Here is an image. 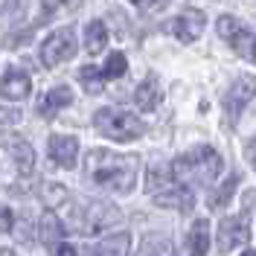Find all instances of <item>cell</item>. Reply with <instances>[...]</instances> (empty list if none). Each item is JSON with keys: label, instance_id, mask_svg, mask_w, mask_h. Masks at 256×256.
I'll use <instances>...</instances> for the list:
<instances>
[{"label": "cell", "instance_id": "obj_1", "mask_svg": "<svg viewBox=\"0 0 256 256\" xmlns=\"http://www.w3.org/2000/svg\"><path fill=\"white\" fill-rule=\"evenodd\" d=\"M84 169L90 180H96L102 190H111L116 195H128L137 184V158L134 154H114L108 148H90L84 154Z\"/></svg>", "mask_w": 256, "mask_h": 256}, {"label": "cell", "instance_id": "obj_18", "mask_svg": "<svg viewBox=\"0 0 256 256\" xmlns=\"http://www.w3.org/2000/svg\"><path fill=\"white\" fill-rule=\"evenodd\" d=\"M105 47H108V30H105V24L102 20H90L84 26V50L90 56H99Z\"/></svg>", "mask_w": 256, "mask_h": 256}, {"label": "cell", "instance_id": "obj_13", "mask_svg": "<svg viewBox=\"0 0 256 256\" xmlns=\"http://www.w3.org/2000/svg\"><path fill=\"white\" fill-rule=\"evenodd\" d=\"M6 154L12 160V166L18 169V178H30L32 169H35V152L30 148V143L24 140H12L6 146Z\"/></svg>", "mask_w": 256, "mask_h": 256}, {"label": "cell", "instance_id": "obj_15", "mask_svg": "<svg viewBox=\"0 0 256 256\" xmlns=\"http://www.w3.org/2000/svg\"><path fill=\"white\" fill-rule=\"evenodd\" d=\"M70 102H73V90H70V88H64V84H58V88H52V90L44 94L41 105H38V111L44 114V116H56V114L64 111Z\"/></svg>", "mask_w": 256, "mask_h": 256}, {"label": "cell", "instance_id": "obj_24", "mask_svg": "<svg viewBox=\"0 0 256 256\" xmlns=\"http://www.w3.org/2000/svg\"><path fill=\"white\" fill-rule=\"evenodd\" d=\"M236 184H239V178H227V180H224V186L216 192V198H210V207H212V210L224 207V204L233 198V190H236Z\"/></svg>", "mask_w": 256, "mask_h": 256}, {"label": "cell", "instance_id": "obj_2", "mask_svg": "<svg viewBox=\"0 0 256 256\" xmlns=\"http://www.w3.org/2000/svg\"><path fill=\"white\" fill-rule=\"evenodd\" d=\"M224 160L212 146H195L186 154L172 160L169 172L186 186H212L222 178Z\"/></svg>", "mask_w": 256, "mask_h": 256}, {"label": "cell", "instance_id": "obj_4", "mask_svg": "<svg viewBox=\"0 0 256 256\" xmlns=\"http://www.w3.org/2000/svg\"><path fill=\"white\" fill-rule=\"evenodd\" d=\"M94 126H96L99 134H105L108 140H116V143H131V140H140L146 134L143 122H140L131 111L120 108V105H108V108L96 111Z\"/></svg>", "mask_w": 256, "mask_h": 256}, {"label": "cell", "instance_id": "obj_30", "mask_svg": "<svg viewBox=\"0 0 256 256\" xmlns=\"http://www.w3.org/2000/svg\"><path fill=\"white\" fill-rule=\"evenodd\" d=\"M128 3H134V6H140V9H152V6H158L160 0H128Z\"/></svg>", "mask_w": 256, "mask_h": 256}, {"label": "cell", "instance_id": "obj_6", "mask_svg": "<svg viewBox=\"0 0 256 256\" xmlns=\"http://www.w3.org/2000/svg\"><path fill=\"white\" fill-rule=\"evenodd\" d=\"M73 52H76V32L70 30V26H62V30L50 32L47 38H44V44H41V50H38L44 67H58Z\"/></svg>", "mask_w": 256, "mask_h": 256}, {"label": "cell", "instance_id": "obj_5", "mask_svg": "<svg viewBox=\"0 0 256 256\" xmlns=\"http://www.w3.org/2000/svg\"><path fill=\"white\" fill-rule=\"evenodd\" d=\"M256 96V76L254 73H244V76H239V79L230 84V90L224 94V116H227V126L236 128V122L242 120V114H244V108H248V102Z\"/></svg>", "mask_w": 256, "mask_h": 256}, {"label": "cell", "instance_id": "obj_11", "mask_svg": "<svg viewBox=\"0 0 256 256\" xmlns=\"http://www.w3.org/2000/svg\"><path fill=\"white\" fill-rule=\"evenodd\" d=\"M248 224H244V218H222V224H218V254H230L233 248H239V244H244L248 242Z\"/></svg>", "mask_w": 256, "mask_h": 256}, {"label": "cell", "instance_id": "obj_19", "mask_svg": "<svg viewBox=\"0 0 256 256\" xmlns=\"http://www.w3.org/2000/svg\"><path fill=\"white\" fill-rule=\"evenodd\" d=\"M143 256H178L175 244L169 236H163V233H152V236H146L143 242Z\"/></svg>", "mask_w": 256, "mask_h": 256}, {"label": "cell", "instance_id": "obj_16", "mask_svg": "<svg viewBox=\"0 0 256 256\" xmlns=\"http://www.w3.org/2000/svg\"><path fill=\"white\" fill-rule=\"evenodd\" d=\"M131 250V236L128 233H114L108 239L96 242V248L88 256H128Z\"/></svg>", "mask_w": 256, "mask_h": 256}, {"label": "cell", "instance_id": "obj_27", "mask_svg": "<svg viewBox=\"0 0 256 256\" xmlns=\"http://www.w3.org/2000/svg\"><path fill=\"white\" fill-rule=\"evenodd\" d=\"M15 227V212L9 207H0V233H9Z\"/></svg>", "mask_w": 256, "mask_h": 256}, {"label": "cell", "instance_id": "obj_14", "mask_svg": "<svg viewBox=\"0 0 256 256\" xmlns=\"http://www.w3.org/2000/svg\"><path fill=\"white\" fill-rule=\"evenodd\" d=\"M210 222L207 218H195L190 227V236H186V248H190V256H207L210 250Z\"/></svg>", "mask_w": 256, "mask_h": 256}, {"label": "cell", "instance_id": "obj_3", "mask_svg": "<svg viewBox=\"0 0 256 256\" xmlns=\"http://www.w3.org/2000/svg\"><path fill=\"white\" fill-rule=\"evenodd\" d=\"M146 190L152 195V201L163 210H190L195 204V192L192 186L180 184L172 172L166 169H152L146 178Z\"/></svg>", "mask_w": 256, "mask_h": 256}, {"label": "cell", "instance_id": "obj_10", "mask_svg": "<svg viewBox=\"0 0 256 256\" xmlns=\"http://www.w3.org/2000/svg\"><path fill=\"white\" fill-rule=\"evenodd\" d=\"M207 26V18L201 9H186V12H180L175 18V24H172V32H175L178 41H184V44H192L201 32Z\"/></svg>", "mask_w": 256, "mask_h": 256}, {"label": "cell", "instance_id": "obj_22", "mask_svg": "<svg viewBox=\"0 0 256 256\" xmlns=\"http://www.w3.org/2000/svg\"><path fill=\"white\" fill-rule=\"evenodd\" d=\"M128 70V62H126V52H111L108 56V62H105V67H102V76L105 79H120V76H126Z\"/></svg>", "mask_w": 256, "mask_h": 256}, {"label": "cell", "instance_id": "obj_23", "mask_svg": "<svg viewBox=\"0 0 256 256\" xmlns=\"http://www.w3.org/2000/svg\"><path fill=\"white\" fill-rule=\"evenodd\" d=\"M230 47L236 50V52H244V56H248V58H250V62L256 64V35H254L250 30H244V26H242L239 38H236V41H233Z\"/></svg>", "mask_w": 256, "mask_h": 256}, {"label": "cell", "instance_id": "obj_7", "mask_svg": "<svg viewBox=\"0 0 256 256\" xmlns=\"http://www.w3.org/2000/svg\"><path fill=\"white\" fill-rule=\"evenodd\" d=\"M116 222H120V210L114 207L111 201H94L90 207L84 210V216L79 218V227H82V233L96 236V233L114 227Z\"/></svg>", "mask_w": 256, "mask_h": 256}, {"label": "cell", "instance_id": "obj_17", "mask_svg": "<svg viewBox=\"0 0 256 256\" xmlns=\"http://www.w3.org/2000/svg\"><path fill=\"white\" fill-rule=\"evenodd\" d=\"M134 102H137L140 111H154L160 105V82L154 76H148L146 82H140L137 90H134Z\"/></svg>", "mask_w": 256, "mask_h": 256}, {"label": "cell", "instance_id": "obj_20", "mask_svg": "<svg viewBox=\"0 0 256 256\" xmlns=\"http://www.w3.org/2000/svg\"><path fill=\"white\" fill-rule=\"evenodd\" d=\"M79 82H82V88H84L88 94H102V88H105V76H102V67L84 64V67L79 70Z\"/></svg>", "mask_w": 256, "mask_h": 256}, {"label": "cell", "instance_id": "obj_9", "mask_svg": "<svg viewBox=\"0 0 256 256\" xmlns=\"http://www.w3.org/2000/svg\"><path fill=\"white\" fill-rule=\"evenodd\" d=\"M32 94V76L24 73L20 67H9L3 76H0V96L9 99V102H20Z\"/></svg>", "mask_w": 256, "mask_h": 256}, {"label": "cell", "instance_id": "obj_33", "mask_svg": "<svg viewBox=\"0 0 256 256\" xmlns=\"http://www.w3.org/2000/svg\"><path fill=\"white\" fill-rule=\"evenodd\" d=\"M3 256H12V254H3Z\"/></svg>", "mask_w": 256, "mask_h": 256}, {"label": "cell", "instance_id": "obj_8", "mask_svg": "<svg viewBox=\"0 0 256 256\" xmlns=\"http://www.w3.org/2000/svg\"><path fill=\"white\" fill-rule=\"evenodd\" d=\"M47 152L52 163H58L64 169H73L76 160H79V140L73 134H50Z\"/></svg>", "mask_w": 256, "mask_h": 256}, {"label": "cell", "instance_id": "obj_29", "mask_svg": "<svg viewBox=\"0 0 256 256\" xmlns=\"http://www.w3.org/2000/svg\"><path fill=\"white\" fill-rule=\"evenodd\" d=\"M244 158H248V163H250V166L256 169V137L250 140V143H248V152H244Z\"/></svg>", "mask_w": 256, "mask_h": 256}, {"label": "cell", "instance_id": "obj_32", "mask_svg": "<svg viewBox=\"0 0 256 256\" xmlns=\"http://www.w3.org/2000/svg\"><path fill=\"white\" fill-rule=\"evenodd\" d=\"M242 256H256V254H254V250H244V254H242Z\"/></svg>", "mask_w": 256, "mask_h": 256}, {"label": "cell", "instance_id": "obj_12", "mask_svg": "<svg viewBox=\"0 0 256 256\" xmlns=\"http://www.w3.org/2000/svg\"><path fill=\"white\" fill-rule=\"evenodd\" d=\"M38 224H41V242H44V248L52 254V250L64 242V224H62V218H58V212L44 210V216L38 218Z\"/></svg>", "mask_w": 256, "mask_h": 256}, {"label": "cell", "instance_id": "obj_25", "mask_svg": "<svg viewBox=\"0 0 256 256\" xmlns=\"http://www.w3.org/2000/svg\"><path fill=\"white\" fill-rule=\"evenodd\" d=\"M76 3H82V0H41V6H44L47 15H52V12H67V9H73Z\"/></svg>", "mask_w": 256, "mask_h": 256}, {"label": "cell", "instance_id": "obj_21", "mask_svg": "<svg viewBox=\"0 0 256 256\" xmlns=\"http://www.w3.org/2000/svg\"><path fill=\"white\" fill-rule=\"evenodd\" d=\"M216 32H218L222 41L233 44V41L239 38V32H242V20L239 18H233V15H222L218 20H216Z\"/></svg>", "mask_w": 256, "mask_h": 256}, {"label": "cell", "instance_id": "obj_26", "mask_svg": "<svg viewBox=\"0 0 256 256\" xmlns=\"http://www.w3.org/2000/svg\"><path fill=\"white\" fill-rule=\"evenodd\" d=\"M20 122V111L9 108V105H0V126H15Z\"/></svg>", "mask_w": 256, "mask_h": 256}, {"label": "cell", "instance_id": "obj_28", "mask_svg": "<svg viewBox=\"0 0 256 256\" xmlns=\"http://www.w3.org/2000/svg\"><path fill=\"white\" fill-rule=\"evenodd\" d=\"M52 256H76V248H73V244H67V242H62V244L52 250Z\"/></svg>", "mask_w": 256, "mask_h": 256}, {"label": "cell", "instance_id": "obj_31", "mask_svg": "<svg viewBox=\"0 0 256 256\" xmlns=\"http://www.w3.org/2000/svg\"><path fill=\"white\" fill-rule=\"evenodd\" d=\"M9 6H12V0H0V15H3V12H9Z\"/></svg>", "mask_w": 256, "mask_h": 256}]
</instances>
